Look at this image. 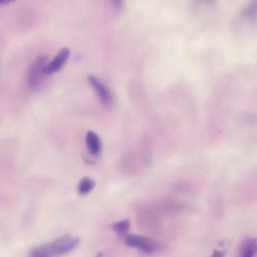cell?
Listing matches in <instances>:
<instances>
[{
    "label": "cell",
    "instance_id": "cell-12",
    "mask_svg": "<svg viewBox=\"0 0 257 257\" xmlns=\"http://www.w3.org/2000/svg\"><path fill=\"white\" fill-rule=\"evenodd\" d=\"M12 1H10V0H1V1H0V5H4L8 4L11 2H12Z\"/></svg>",
    "mask_w": 257,
    "mask_h": 257
},
{
    "label": "cell",
    "instance_id": "cell-6",
    "mask_svg": "<svg viewBox=\"0 0 257 257\" xmlns=\"http://www.w3.org/2000/svg\"><path fill=\"white\" fill-rule=\"evenodd\" d=\"M257 253V239L248 238L242 243L239 257H254Z\"/></svg>",
    "mask_w": 257,
    "mask_h": 257
},
{
    "label": "cell",
    "instance_id": "cell-9",
    "mask_svg": "<svg viewBox=\"0 0 257 257\" xmlns=\"http://www.w3.org/2000/svg\"><path fill=\"white\" fill-rule=\"evenodd\" d=\"M130 226V221L126 219L114 223L112 225V229L119 236L125 237L128 234Z\"/></svg>",
    "mask_w": 257,
    "mask_h": 257
},
{
    "label": "cell",
    "instance_id": "cell-2",
    "mask_svg": "<svg viewBox=\"0 0 257 257\" xmlns=\"http://www.w3.org/2000/svg\"><path fill=\"white\" fill-rule=\"evenodd\" d=\"M126 246L139 250L144 253L151 255L159 249V244L152 239L141 235L128 234L125 237Z\"/></svg>",
    "mask_w": 257,
    "mask_h": 257
},
{
    "label": "cell",
    "instance_id": "cell-3",
    "mask_svg": "<svg viewBox=\"0 0 257 257\" xmlns=\"http://www.w3.org/2000/svg\"><path fill=\"white\" fill-rule=\"evenodd\" d=\"M80 239L77 237L65 236L46 245L53 257L67 254L74 249L79 244Z\"/></svg>",
    "mask_w": 257,
    "mask_h": 257
},
{
    "label": "cell",
    "instance_id": "cell-8",
    "mask_svg": "<svg viewBox=\"0 0 257 257\" xmlns=\"http://www.w3.org/2000/svg\"><path fill=\"white\" fill-rule=\"evenodd\" d=\"M95 186L94 181L89 177H84L80 181L78 191L81 195H86L94 189Z\"/></svg>",
    "mask_w": 257,
    "mask_h": 257
},
{
    "label": "cell",
    "instance_id": "cell-5",
    "mask_svg": "<svg viewBox=\"0 0 257 257\" xmlns=\"http://www.w3.org/2000/svg\"><path fill=\"white\" fill-rule=\"evenodd\" d=\"M88 81L90 86L97 93L102 103L107 107L110 106L113 102L112 96L106 86L93 75L88 76Z\"/></svg>",
    "mask_w": 257,
    "mask_h": 257
},
{
    "label": "cell",
    "instance_id": "cell-1",
    "mask_svg": "<svg viewBox=\"0 0 257 257\" xmlns=\"http://www.w3.org/2000/svg\"><path fill=\"white\" fill-rule=\"evenodd\" d=\"M48 58L44 55L37 57L29 66L25 76L27 86L30 89H37L42 80L43 69L47 63Z\"/></svg>",
    "mask_w": 257,
    "mask_h": 257
},
{
    "label": "cell",
    "instance_id": "cell-7",
    "mask_svg": "<svg viewBox=\"0 0 257 257\" xmlns=\"http://www.w3.org/2000/svg\"><path fill=\"white\" fill-rule=\"evenodd\" d=\"M86 144L88 151L94 156H98L101 151V142L95 132L89 131L86 135Z\"/></svg>",
    "mask_w": 257,
    "mask_h": 257
},
{
    "label": "cell",
    "instance_id": "cell-10",
    "mask_svg": "<svg viewBox=\"0 0 257 257\" xmlns=\"http://www.w3.org/2000/svg\"><path fill=\"white\" fill-rule=\"evenodd\" d=\"M29 257H53L48 251L46 245L33 249L29 254Z\"/></svg>",
    "mask_w": 257,
    "mask_h": 257
},
{
    "label": "cell",
    "instance_id": "cell-4",
    "mask_svg": "<svg viewBox=\"0 0 257 257\" xmlns=\"http://www.w3.org/2000/svg\"><path fill=\"white\" fill-rule=\"evenodd\" d=\"M70 54V50L68 47L61 48L53 59L46 64L43 69L44 75H50L60 71L67 62Z\"/></svg>",
    "mask_w": 257,
    "mask_h": 257
},
{
    "label": "cell",
    "instance_id": "cell-11",
    "mask_svg": "<svg viewBox=\"0 0 257 257\" xmlns=\"http://www.w3.org/2000/svg\"><path fill=\"white\" fill-rule=\"evenodd\" d=\"M226 253L224 251L215 250L211 257H225Z\"/></svg>",
    "mask_w": 257,
    "mask_h": 257
}]
</instances>
